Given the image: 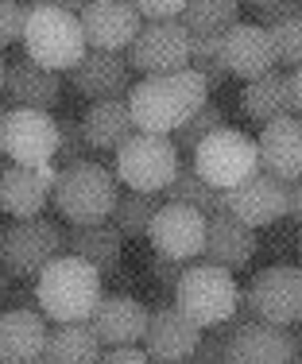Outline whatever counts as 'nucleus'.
Masks as SVG:
<instances>
[{"label":"nucleus","mask_w":302,"mask_h":364,"mask_svg":"<svg viewBox=\"0 0 302 364\" xmlns=\"http://www.w3.org/2000/svg\"><path fill=\"white\" fill-rule=\"evenodd\" d=\"M210 85L198 70H175V74H155L144 77L128 90V112H132L136 132H159L171 136L183 128L198 109L210 105Z\"/></svg>","instance_id":"obj_1"},{"label":"nucleus","mask_w":302,"mask_h":364,"mask_svg":"<svg viewBox=\"0 0 302 364\" xmlns=\"http://www.w3.org/2000/svg\"><path fill=\"white\" fill-rule=\"evenodd\" d=\"M101 272L93 264H85L82 256L58 252L47 267L36 275V299L39 314L50 322H90L93 306L101 299Z\"/></svg>","instance_id":"obj_2"},{"label":"nucleus","mask_w":302,"mask_h":364,"mask_svg":"<svg viewBox=\"0 0 302 364\" xmlns=\"http://www.w3.org/2000/svg\"><path fill=\"white\" fill-rule=\"evenodd\" d=\"M50 198H55V210L66 218V225H101L109 221L120 198V182L105 163L82 159L58 167Z\"/></svg>","instance_id":"obj_3"},{"label":"nucleus","mask_w":302,"mask_h":364,"mask_svg":"<svg viewBox=\"0 0 302 364\" xmlns=\"http://www.w3.org/2000/svg\"><path fill=\"white\" fill-rule=\"evenodd\" d=\"M20 43L28 47V58L55 74H66L74 70L77 63L85 58V36H82V23L77 16L63 12L55 4H39V8H28L23 16V36Z\"/></svg>","instance_id":"obj_4"},{"label":"nucleus","mask_w":302,"mask_h":364,"mask_svg":"<svg viewBox=\"0 0 302 364\" xmlns=\"http://www.w3.org/2000/svg\"><path fill=\"white\" fill-rule=\"evenodd\" d=\"M244 302V291L237 287L232 272L213 264H190L183 267L175 283V306L194 322L198 329H213L221 322H229Z\"/></svg>","instance_id":"obj_5"},{"label":"nucleus","mask_w":302,"mask_h":364,"mask_svg":"<svg viewBox=\"0 0 302 364\" xmlns=\"http://www.w3.org/2000/svg\"><path fill=\"white\" fill-rule=\"evenodd\" d=\"M117 182L128 190H140V194H163L171 178H175L178 163V147L171 136H159V132H132L124 144L117 147Z\"/></svg>","instance_id":"obj_6"},{"label":"nucleus","mask_w":302,"mask_h":364,"mask_svg":"<svg viewBox=\"0 0 302 364\" xmlns=\"http://www.w3.org/2000/svg\"><path fill=\"white\" fill-rule=\"evenodd\" d=\"M194 171L202 175L205 186L232 190L260 171V147L248 132H237L225 124L194 147Z\"/></svg>","instance_id":"obj_7"},{"label":"nucleus","mask_w":302,"mask_h":364,"mask_svg":"<svg viewBox=\"0 0 302 364\" xmlns=\"http://www.w3.org/2000/svg\"><path fill=\"white\" fill-rule=\"evenodd\" d=\"M58 252H66V232L50 218H23L0 232V259L16 279H36Z\"/></svg>","instance_id":"obj_8"},{"label":"nucleus","mask_w":302,"mask_h":364,"mask_svg":"<svg viewBox=\"0 0 302 364\" xmlns=\"http://www.w3.org/2000/svg\"><path fill=\"white\" fill-rule=\"evenodd\" d=\"M0 155L20 167H43L58 159V120L47 109H8Z\"/></svg>","instance_id":"obj_9"},{"label":"nucleus","mask_w":302,"mask_h":364,"mask_svg":"<svg viewBox=\"0 0 302 364\" xmlns=\"http://www.w3.org/2000/svg\"><path fill=\"white\" fill-rule=\"evenodd\" d=\"M244 302L256 322L298 326L302 318V272L291 264H271L244 287Z\"/></svg>","instance_id":"obj_10"},{"label":"nucleus","mask_w":302,"mask_h":364,"mask_svg":"<svg viewBox=\"0 0 302 364\" xmlns=\"http://www.w3.org/2000/svg\"><path fill=\"white\" fill-rule=\"evenodd\" d=\"M128 66L144 77L175 74L190 66V31L183 20H144L140 36L128 47Z\"/></svg>","instance_id":"obj_11"},{"label":"nucleus","mask_w":302,"mask_h":364,"mask_svg":"<svg viewBox=\"0 0 302 364\" xmlns=\"http://www.w3.org/2000/svg\"><path fill=\"white\" fill-rule=\"evenodd\" d=\"M148 240H151L155 256L190 264L205 248V213L183 202H163L148 225Z\"/></svg>","instance_id":"obj_12"},{"label":"nucleus","mask_w":302,"mask_h":364,"mask_svg":"<svg viewBox=\"0 0 302 364\" xmlns=\"http://www.w3.org/2000/svg\"><path fill=\"white\" fill-rule=\"evenodd\" d=\"M302 353V337L291 333L287 326L267 322H244L232 333L225 364H295Z\"/></svg>","instance_id":"obj_13"},{"label":"nucleus","mask_w":302,"mask_h":364,"mask_svg":"<svg viewBox=\"0 0 302 364\" xmlns=\"http://www.w3.org/2000/svg\"><path fill=\"white\" fill-rule=\"evenodd\" d=\"M77 23L90 50H128L144 28L140 12L128 0H90Z\"/></svg>","instance_id":"obj_14"},{"label":"nucleus","mask_w":302,"mask_h":364,"mask_svg":"<svg viewBox=\"0 0 302 364\" xmlns=\"http://www.w3.org/2000/svg\"><path fill=\"white\" fill-rule=\"evenodd\" d=\"M225 210L237 221H244L248 229H264L287 218V182H279L267 171H256L252 178H244L240 186L225 190Z\"/></svg>","instance_id":"obj_15"},{"label":"nucleus","mask_w":302,"mask_h":364,"mask_svg":"<svg viewBox=\"0 0 302 364\" xmlns=\"http://www.w3.org/2000/svg\"><path fill=\"white\" fill-rule=\"evenodd\" d=\"M58 167L55 163H43V167H12L0 171V210L8 218L23 221V218H39L43 205L50 202V190H55Z\"/></svg>","instance_id":"obj_16"},{"label":"nucleus","mask_w":302,"mask_h":364,"mask_svg":"<svg viewBox=\"0 0 302 364\" xmlns=\"http://www.w3.org/2000/svg\"><path fill=\"white\" fill-rule=\"evenodd\" d=\"M70 85L90 101L128 97V90H132L128 50H85V58L70 70Z\"/></svg>","instance_id":"obj_17"},{"label":"nucleus","mask_w":302,"mask_h":364,"mask_svg":"<svg viewBox=\"0 0 302 364\" xmlns=\"http://www.w3.org/2000/svg\"><path fill=\"white\" fill-rule=\"evenodd\" d=\"M221 63H225V74L244 77V82L275 70L271 31L260 28V23H240L237 20L225 36H221Z\"/></svg>","instance_id":"obj_18"},{"label":"nucleus","mask_w":302,"mask_h":364,"mask_svg":"<svg viewBox=\"0 0 302 364\" xmlns=\"http://www.w3.org/2000/svg\"><path fill=\"white\" fill-rule=\"evenodd\" d=\"M202 341L198 329L178 306H159L148 318V333H144V353L151 364H183Z\"/></svg>","instance_id":"obj_19"},{"label":"nucleus","mask_w":302,"mask_h":364,"mask_svg":"<svg viewBox=\"0 0 302 364\" xmlns=\"http://www.w3.org/2000/svg\"><path fill=\"white\" fill-rule=\"evenodd\" d=\"M148 318H151V310L144 306L140 299H128V294H101L97 306H93V314H90V326H93V333L101 337V345L113 349V345H144Z\"/></svg>","instance_id":"obj_20"},{"label":"nucleus","mask_w":302,"mask_h":364,"mask_svg":"<svg viewBox=\"0 0 302 364\" xmlns=\"http://www.w3.org/2000/svg\"><path fill=\"white\" fill-rule=\"evenodd\" d=\"M252 256H256V229L237 221L229 210L205 218V248H202L205 264L225 267V272H240V267L252 264Z\"/></svg>","instance_id":"obj_21"},{"label":"nucleus","mask_w":302,"mask_h":364,"mask_svg":"<svg viewBox=\"0 0 302 364\" xmlns=\"http://www.w3.org/2000/svg\"><path fill=\"white\" fill-rule=\"evenodd\" d=\"M260 171L275 175L279 182L302 178V120L298 117H279L264 124L260 140Z\"/></svg>","instance_id":"obj_22"},{"label":"nucleus","mask_w":302,"mask_h":364,"mask_svg":"<svg viewBox=\"0 0 302 364\" xmlns=\"http://www.w3.org/2000/svg\"><path fill=\"white\" fill-rule=\"evenodd\" d=\"M50 329L43 322L39 310L8 306L0 314V360L4 364H31L47 353Z\"/></svg>","instance_id":"obj_23"},{"label":"nucleus","mask_w":302,"mask_h":364,"mask_svg":"<svg viewBox=\"0 0 302 364\" xmlns=\"http://www.w3.org/2000/svg\"><path fill=\"white\" fill-rule=\"evenodd\" d=\"M4 97L12 101V109H55L63 97V74L47 70V66L20 58V63H8L4 74Z\"/></svg>","instance_id":"obj_24"},{"label":"nucleus","mask_w":302,"mask_h":364,"mask_svg":"<svg viewBox=\"0 0 302 364\" xmlns=\"http://www.w3.org/2000/svg\"><path fill=\"white\" fill-rule=\"evenodd\" d=\"M82 132H85V144H90L93 151H117V147L136 132L132 112H128V97L93 101L82 117Z\"/></svg>","instance_id":"obj_25"},{"label":"nucleus","mask_w":302,"mask_h":364,"mask_svg":"<svg viewBox=\"0 0 302 364\" xmlns=\"http://www.w3.org/2000/svg\"><path fill=\"white\" fill-rule=\"evenodd\" d=\"M66 252L82 256L85 264H93L101 272V279H105V275L117 272V264H120L124 237H120L109 221H101V225H70V232H66Z\"/></svg>","instance_id":"obj_26"},{"label":"nucleus","mask_w":302,"mask_h":364,"mask_svg":"<svg viewBox=\"0 0 302 364\" xmlns=\"http://www.w3.org/2000/svg\"><path fill=\"white\" fill-rule=\"evenodd\" d=\"M240 105H244V112L256 124H271V120H279V117H295L287 74L275 66V70L252 77V82L244 85V93H240Z\"/></svg>","instance_id":"obj_27"},{"label":"nucleus","mask_w":302,"mask_h":364,"mask_svg":"<svg viewBox=\"0 0 302 364\" xmlns=\"http://www.w3.org/2000/svg\"><path fill=\"white\" fill-rule=\"evenodd\" d=\"M101 353H105V345H101V337L93 333L90 322H66L47 337L43 357L55 364H97Z\"/></svg>","instance_id":"obj_28"},{"label":"nucleus","mask_w":302,"mask_h":364,"mask_svg":"<svg viewBox=\"0 0 302 364\" xmlns=\"http://www.w3.org/2000/svg\"><path fill=\"white\" fill-rule=\"evenodd\" d=\"M163 194H167V202H183V205H194V210H202L205 218H210V213H221V210H225V190L205 186L202 175L194 171V163H178L175 178L163 186Z\"/></svg>","instance_id":"obj_29"},{"label":"nucleus","mask_w":302,"mask_h":364,"mask_svg":"<svg viewBox=\"0 0 302 364\" xmlns=\"http://www.w3.org/2000/svg\"><path fill=\"white\" fill-rule=\"evenodd\" d=\"M240 16V0H186L183 28L190 36H225Z\"/></svg>","instance_id":"obj_30"},{"label":"nucleus","mask_w":302,"mask_h":364,"mask_svg":"<svg viewBox=\"0 0 302 364\" xmlns=\"http://www.w3.org/2000/svg\"><path fill=\"white\" fill-rule=\"evenodd\" d=\"M159 210V194H140V190H124L117 198L113 213H109V225L120 232V237L136 240V237H148V225Z\"/></svg>","instance_id":"obj_31"},{"label":"nucleus","mask_w":302,"mask_h":364,"mask_svg":"<svg viewBox=\"0 0 302 364\" xmlns=\"http://www.w3.org/2000/svg\"><path fill=\"white\" fill-rule=\"evenodd\" d=\"M190 70L205 77L210 90L225 82V63H221V36H190Z\"/></svg>","instance_id":"obj_32"},{"label":"nucleus","mask_w":302,"mask_h":364,"mask_svg":"<svg viewBox=\"0 0 302 364\" xmlns=\"http://www.w3.org/2000/svg\"><path fill=\"white\" fill-rule=\"evenodd\" d=\"M217 128H225V112H221V109L210 101V105L198 109L183 128H175V132H171V140H175L178 155H194V147L202 144L210 132H217Z\"/></svg>","instance_id":"obj_33"},{"label":"nucleus","mask_w":302,"mask_h":364,"mask_svg":"<svg viewBox=\"0 0 302 364\" xmlns=\"http://www.w3.org/2000/svg\"><path fill=\"white\" fill-rule=\"evenodd\" d=\"M271 47H275V66H302V16H291L283 23H271Z\"/></svg>","instance_id":"obj_34"},{"label":"nucleus","mask_w":302,"mask_h":364,"mask_svg":"<svg viewBox=\"0 0 302 364\" xmlns=\"http://www.w3.org/2000/svg\"><path fill=\"white\" fill-rule=\"evenodd\" d=\"M90 151H93V147L85 144L82 120H74V117L58 120V159H63V167H66V163H82V159H90Z\"/></svg>","instance_id":"obj_35"},{"label":"nucleus","mask_w":302,"mask_h":364,"mask_svg":"<svg viewBox=\"0 0 302 364\" xmlns=\"http://www.w3.org/2000/svg\"><path fill=\"white\" fill-rule=\"evenodd\" d=\"M23 8L16 0H0V47H12L23 36Z\"/></svg>","instance_id":"obj_36"},{"label":"nucleus","mask_w":302,"mask_h":364,"mask_svg":"<svg viewBox=\"0 0 302 364\" xmlns=\"http://www.w3.org/2000/svg\"><path fill=\"white\" fill-rule=\"evenodd\" d=\"M140 12V20H178L186 0H128Z\"/></svg>","instance_id":"obj_37"},{"label":"nucleus","mask_w":302,"mask_h":364,"mask_svg":"<svg viewBox=\"0 0 302 364\" xmlns=\"http://www.w3.org/2000/svg\"><path fill=\"white\" fill-rule=\"evenodd\" d=\"M97 364H151V357L140 349V345H113V349L101 353Z\"/></svg>","instance_id":"obj_38"},{"label":"nucleus","mask_w":302,"mask_h":364,"mask_svg":"<svg viewBox=\"0 0 302 364\" xmlns=\"http://www.w3.org/2000/svg\"><path fill=\"white\" fill-rule=\"evenodd\" d=\"M183 267H186V264H178V259H167V256H155V259H151L155 283H163V287H171V291H175V283H178V275H183Z\"/></svg>","instance_id":"obj_39"},{"label":"nucleus","mask_w":302,"mask_h":364,"mask_svg":"<svg viewBox=\"0 0 302 364\" xmlns=\"http://www.w3.org/2000/svg\"><path fill=\"white\" fill-rule=\"evenodd\" d=\"M8 306H20V310H36V279H16L12 291H8Z\"/></svg>","instance_id":"obj_40"},{"label":"nucleus","mask_w":302,"mask_h":364,"mask_svg":"<svg viewBox=\"0 0 302 364\" xmlns=\"http://www.w3.org/2000/svg\"><path fill=\"white\" fill-rule=\"evenodd\" d=\"M287 218L291 221H302V178H291L287 182Z\"/></svg>","instance_id":"obj_41"},{"label":"nucleus","mask_w":302,"mask_h":364,"mask_svg":"<svg viewBox=\"0 0 302 364\" xmlns=\"http://www.w3.org/2000/svg\"><path fill=\"white\" fill-rule=\"evenodd\" d=\"M287 82H291V105H295V117H302V66L295 74H287Z\"/></svg>","instance_id":"obj_42"},{"label":"nucleus","mask_w":302,"mask_h":364,"mask_svg":"<svg viewBox=\"0 0 302 364\" xmlns=\"http://www.w3.org/2000/svg\"><path fill=\"white\" fill-rule=\"evenodd\" d=\"M12 283H16V275L4 267V259H0V302H8V291H12Z\"/></svg>","instance_id":"obj_43"},{"label":"nucleus","mask_w":302,"mask_h":364,"mask_svg":"<svg viewBox=\"0 0 302 364\" xmlns=\"http://www.w3.org/2000/svg\"><path fill=\"white\" fill-rule=\"evenodd\" d=\"M50 4H55V8H63V12H70V16H82L90 0H50Z\"/></svg>","instance_id":"obj_44"},{"label":"nucleus","mask_w":302,"mask_h":364,"mask_svg":"<svg viewBox=\"0 0 302 364\" xmlns=\"http://www.w3.org/2000/svg\"><path fill=\"white\" fill-rule=\"evenodd\" d=\"M16 4L23 8V12H28V8H39V4H50V0H16Z\"/></svg>","instance_id":"obj_45"},{"label":"nucleus","mask_w":302,"mask_h":364,"mask_svg":"<svg viewBox=\"0 0 302 364\" xmlns=\"http://www.w3.org/2000/svg\"><path fill=\"white\" fill-rule=\"evenodd\" d=\"M240 4H252L256 12H260V8H267V4H275V0H240Z\"/></svg>","instance_id":"obj_46"},{"label":"nucleus","mask_w":302,"mask_h":364,"mask_svg":"<svg viewBox=\"0 0 302 364\" xmlns=\"http://www.w3.org/2000/svg\"><path fill=\"white\" fill-rule=\"evenodd\" d=\"M4 74H8V63H4V55H0V93H4Z\"/></svg>","instance_id":"obj_47"},{"label":"nucleus","mask_w":302,"mask_h":364,"mask_svg":"<svg viewBox=\"0 0 302 364\" xmlns=\"http://www.w3.org/2000/svg\"><path fill=\"white\" fill-rule=\"evenodd\" d=\"M4 117H8V109H4V101H0V132H4Z\"/></svg>","instance_id":"obj_48"},{"label":"nucleus","mask_w":302,"mask_h":364,"mask_svg":"<svg viewBox=\"0 0 302 364\" xmlns=\"http://www.w3.org/2000/svg\"><path fill=\"white\" fill-rule=\"evenodd\" d=\"M295 16H302V0H295Z\"/></svg>","instance_id":"obj_49"},{"label":"nucleus","mask_w":302,"mask_h":364,"mask_svg":"<svg viewBox=\"0 0 302 364\" xmlns=\"http://www.w3.org/2000/svg\"><path fill=\"white\" fill-rule=\"evenodd\" d=\"M31 364H55V360H47V357H39V360H31Z\"/></svg>","instance_id":"obj_50"},{"label":"nucleus","mask_w":302,"mask_h":364,"mask_svg":"<svg viewBox=\"0 0 302 364\" xmlns=\"http://www.w3.org/2000/svg\"><path fill=\"white\" fill-rule=\"evenodd\" d=\"M0 232H4V210H0Z\"/></svg>","instance_id":"obj_51"},{"label":"nucleus","mask_w":302,"mask_h":364,"mask_svg":"<svg viewBox=\"0 0 302 364\" xmlns=\"http://www.w3.org/2000/svg\"><path fill=\"white\" fill-rule=\"evenodd\" d=\"M298 252H302V232H298Z\"/></svg>","instance_id":"obj_52"},{"label":"nucleus","mask_w":302,"mask_h":364,"mask_svg":"<svg viewBox=\"0 0 302 364\" xmlns=\"http://www.w3.org/2000/svg\"><path fill=\"white\" fill-rule=\"evenodd\" d=\"M298 364H302V353H298Z\"/></svg>","instance_id":"obj_53"},{"label":"nucleus","mask_w":302,"mask_h":364,"mask_svg":"<svg viewBox=\"0 0 302 364\" xmlns=\"http://www.w3.org/2000/svg\"><path fill=\"white\" fill-rule=\"evenodd\" d=\"M298 322H302V318H298Z\"/></svg>","instance_id":"obj_54"},{"label":"nucleus","mask_w":302,"mask_h":364,"mask_svg":"<svg viewBox=\"0 0 302 364\" xmlns=\"http://www.w3.org/2000/svg\"><path fill=\"white\" fill-rule=\"evenodd\" d=\"M0 364H4V360H0Z\"/></svg>","instance_id":"obj_55"}]
</instances>
